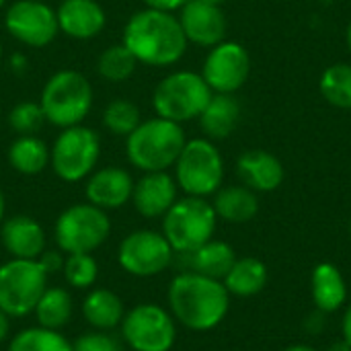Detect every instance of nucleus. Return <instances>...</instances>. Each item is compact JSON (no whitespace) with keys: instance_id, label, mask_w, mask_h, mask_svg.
Wrapping results in <instances>:
<instances>
[{"instance_id":"1","label":"nucleus","mask_w":351,"mask_h":351,"mask_svg":"<svg viewBox=\"0 0 351 351\" xmlns=\"http://www.w3.org/2000/svg\"><path fill=\"white\" fill-rule=\"evenodd\" d=\"M121 43L134 53L138 64L154 68L177 64L189 45L179 16L156 8L134 12L123 27Z\"/></svg>"},{"instance_id":"2","label":"nucleus","mask_w":351,"mask_h":351,"mask_svg":"<svg viewBox=\"0 0 351 351\" xmlns=\"http://www.w3.org/2000/svg\"><path fill=\"white\" fill-rule=\"evenodd\" d=\"M167 298L173 319L197 333L216 329L230 308V294L224 284L195 271L175 276Z\"/></svg>"},{"instance_id":"3","label":"nucleus","mask_w":351,"mask_h":351,"mask_svg":"<svg viewBox=\"0 0 351 351\" xmlns=\"http://www.w3.org/2000/svg\"><path fill=\"white\" fill-rule=\"evenodd\" d=\"M187 138L181 123L165 117H150L125 138V156L142 173L169 171L175 167Z\"/></svg>"},{"instance_id":"4","label":"nucleus","mask_w":351,"mask_h":351,"mask_svg":"<svg viewBox=\"0 0 351 351\" xmlns=\"http://www.w3.org/2000/svg\"><path fill=\"white\" fill-rule=\"evenodd\" d=\"M39 105L51 125H80L93 109V86L78 70H58L45 80Z\"/></svg>"},{"instance_id":"5","label":"nucleus","mask_w":351,"mask_h":351,"mask_svg":"<svg viewBox=\"0 0 351 351\" xmlns=\"http://www.w3.org/2000/svg\"><path fill=\"white\" fill-rule=\"evenodd\" d=\"M218 216L206 197L185 195L162 216V234L175 253L187 255L214 239Z\"/></svg>"},{"instance_id":"6","label":"nucleus","mask_w":351,"mask_h":351,"mask_svg":"<svg viewBox=\"0 0 351 351\" xmlns=\"http://www.w3.org/2000/svg\"><path fill=\"white\" fill-rule=\"evenodd\" d=\"M212 95L214 93L202 74L191 70H177L156 84L152 93V107L158 117L185 123L202 115Z\"/></svg>"},{"instance_id":"7","label":"nucleus","mask_w":351,"mask_h":351,"mask_svg":"<svg viewBox=\"0 0 351 351\" xmlns=\"http://www.w3.org/2000/svg\"><path fill=\"white\" fill-rule=\"evenodd\" d=\"M175 181L185 195H214L224 181V158L216 144L208 138L187 140L175 162Z\"/></svg>"},{"instance_id":"8","label":"nucleus","mask_w":351,"mask_h":351,"mask_svg":"<svg viewBox=\"0 0 351 351\" xmlns=\"http://www.w3.org/2000/svg\"><path fill=\"white\" fill-rule=\"evenodd\" d=\"M111 234V220L105 210L93 204H74L66 208L53 226V239L62 253H95Z\"/></svg>"},{"instance_id":"9","label":"nucleus","mask_w":351,"mask_h":351,"mask_svg":"<svg viewBox=\"0 0 351 351\" xmlns=\"http://www.w3.org/2000/svg\"><path fill=\"white\" fill-rule=\"evenodd\" d=\"M101 138L93 128L72 125L58 134L49 148V165L66 183H78L86 179L99 162Z\"/></svg>"},{"instance_id":"10","label":"nucleus","mask_w":351,"mask_h":351,"mask_svg":"<svg viewBox=\"0 0 351 351\" xmlns=\"http://www.w3.org/2000/svg\"><path fill=\"white\" fill-rule=\"evenodd\" d=\"M47 271L37 259H8L0 265V311L10 319L35 311L47 288Z\"/></svg>"},{"instance_id":"11","label":"nucleus","mask_w":351,"mask_h":351,"mask_svg":"<svg viewBox=\"0 0 351 351\" xmlns=\"http://www.w3.org/2000/svg\"><path fill=\"white\" fill-rule=\"evenodd\" d=\"M121 339L134 351H171L177 341V321L154 302L136 304L123 315Z\"/></svg>"},{"instance_id":"12","label":"nucleus","mask_w":351,"mask_h":351,"mask_svg":"<svg viewBox=\"0 0 351 351\" xmlns=\"http://www.w3.org/2000/svg\"><path fill=\"white\" fill-rule=\"evenodd\" d=\"M175 251L156 230H134L119 243L117 261L123 271L136 278H154L173 263Z\"/></svg>"},{"instance_id":"13","label":"nucleus","mask_w":351,"mask_h":351,"mask_svg":"<svg viewBox=\"0 0 351 351\" xmlns=\"http://www.w3.org/2000/svg\"><path fill=\"white\" fill-rule=\"evenodd\" d=\"M4 27L12 39L27 47H45L60 33L56 8H51L45 0L12 2L6 8Z\"/></svg>"},{"instance_id":"14","label":"nucleus","mask_w":351,"mask_h":351,"mask_svg":"<svg viewBox=\"0 0 351 351\" xmlns=\"http://www.w3.org/2000/svg\"><path fill=\"white\" fill-rule=\"evenodd\" d=\"M199 74L212 93L234 95L251 74V56L241 43L224 39L210 47Z\"/></svg>"},{"instance_id":"15","label":"nucleus","mask_w":351,"mask_h":351,"mask_svg":"<svg viewBox=\"0 0 351 351\" xmlns=\"http://www.w3.org/2000/svg\"><path fill=\"white\" fill-rule=\"evenodd\" d=\"M181 29L187 43L199 47H214L226 37V16L220 6L202 0H187L179 12Z\"/></svg>"},{"instance_id":"16","label":"nucleus","mask_w":351,"mask_h":351,"mask_svg":"<svg viewBox=\"0 0 351 351\" xmlns=\"http://www.w3.org/2000/svg\"><path fill=\"white\" fill-rule=\"evenodd\" d=\"M134 179L121 167H103L95 169L86 177V202L101 210H119L132 202Z\"/></svg>"},{"instance_id":"17","label":"nucleus","mask_w":351,"mask_h":351,"mask_svg":"<svg viewBox=\"0 0 351 351\" xmlns=\"http://www.w3.org/2000/svg\"><path fill=\"white\" fill-rule=\"evenodd\" d=\"M179 185L167 171L144 173L134 183L132 204L136 212L144 218H162L171 206L179 199Z\"/></svg>"},{"instance_id":"18","label":"nucleus","mask_w":351,"mask_h":351,"mask_svg":"<svg viewBox=\"0 0 351 351\" xmlns=\"http://www.w3.org/2000/svg\"><path fill=\"white\" fill-rule=\"evenodd\" d=\"M56 16L60 31L78 41L97 37L107 25L105 8L97 0H62Z\"/></svg>"},{"instance_id":"19","label":"nucleus","mask_w":351,"mask_h":351,"mask_svg":"<svg viewBox=\"0 0 351 351\" xmlns=\"http://www.w3.org/2000/svg\"><path fill=\"white\" fill-rule=\"evenodd\" d=\"M237 175L255 193H269L284 183L286 171L276 154L255 148L237 158Z\"/></svg>"},{"instance_id":"20","label":"nucleus","mask_w":351,"mask_h":351,"mask_svg":"<svg viewBox=\"0 0 351 351\" xmlns=\"http://www.w3.org/2000/svg\"><path fill=\"white\" fill-rule=\"evenodd\" d=\"M0 243L12 259H39L45 251V230L35 218L19 214L0 224Z\"/></svg>"},{"instance_id":"21","label":"nucleus","mask_w":351,"mask_h":351,"mask_svg":"<svg viewBox=\"0 0 351 351\" xmlns=\"http://www.w3.org/2000/svg\"><path fill=\"white\" fill-rule=\"evenodd\" d=\"M197 119L208 140H224L241 121V103L234 99V95L214 93Z\"/></svg>"},{"instance_id":"22","label":"nucleus","mask_w":351,"mask_h":351,"mask_svg":"<svg viewBox=\"0 0 351 351\" xmlns=\"http://www.w3.org/2000/svg\"><path fill=\"white\" fill-rule=\"evenodd\" d=\"M311 290H313V302L317 311L329 315L337 313L346 300H348V284L333 263H319L311 278Z\"/></svg>"},{"instance_id":"23","label":"nucleus","mask_w":351,"mask_h":351,"mask_svg":"<svg viewBox=\"0 0 351 351\" xmlns=\"http://www.w3.org/2000/svg\"><path fill=\"white\" fill-rule=\"evenodd\" d=\"M212 206L218 218L230 224H245L257 216L259 197L247 185H228V187H220L214 193Z\"/></svg>"},{"instance_id":"24","label":"nucleus","mask_w":351,"mask_h":351,"mask_svg":"<svg viewBox=\"0 0 351 351\" xmlns=\"http://www.w3.org/2000/svg\"><path fill=\"white\" fill-rule=\"evenodd\" d=\"M121 298L107 288H90L82 300V317L95 331H111L123 321Z\"/></svg>"},{"instance_id":"25","label":"nucleus","mask_w":351,"mask_h":351,"mask_svg":"<svg viewBox=\"0 0 351 351\" xmlns=\"http://www.w3.org/2000/svg\"><path fill=\"white\" fill-rule=\"evenodd\" d=\"M185 257L189 263V271H195V274H202L206 278L220 280V282L226 278V274L237 261L234 249L228 243L214 241V239L202 245L199 249L187 253Z\"/></svg>"},{"instance_id":"26","label":"nucleus","mask_w":351,"mask_h":351,"mask_svg":"<svg viewBox=\"0 0 351 351\" xmlns=\"http://www.w3.org/2000/svg\"><path fill=\"white\" fill-rule=\"evenodd\" d=\"M267 278H269V274H267V267L263 261H259L255 257H237L234 265L230 267V271L226 274L222 284L230 296L249 298V296L259 294L265 288Z\"/></svg>"},{"instance_id":"27","label":"nucleus","mask_w":351,"mask_h":351,"mask_svg":"<svg viewBox=\"0 0 351 351\" xmlns=\"http://www.w3.org/2000/svg\"><path fill=\"white\" fill-rule=\"evenodd\" d=\"M8 165L21 175H39L49 167V146L37 136H16L8 146Z\"/></svg>"},{"instance_id":"28","label":"nucleus","mask_w":351,"mask_h":351,"mask_svg":"<svg viewBox=\"0 0 351 351\" xmlns=\"http://www.w3.org/2000/svg\"><path fill=\"white\" fill-rule=\"evenodd\" d=\"M72 311H74V304H72L70 292L66 288H56V286L49 288L47 286L33 311V315H35L39 327L60 331L62 327H66L70 323Z\"/></svg>"},{"instance_id":"29","label":"nucleus","mask_w":351,"mask_h":351,"mask_svg":"<svg viewBox=\"0 0 351 351\" xmlns=\"http://www.w3.org/2000/svg\"><path fill=\"white\" fill-rule=\"evenodd\" d=\"M319 88L329 105L337 109H351V64L339 62L325 68Z\"/></svg>"},{"instance_id":"30","label":"nucleus","mask_w":351,"mask_h":351,"mask_svg":"<svg viewBox=\"0 0 351 351\" xmlns=\"http://www.w3.org/2000/svg\"><path fill=\"white\" fill-rule=\"evenodd\" d=\"M136 68H138V60L123 43L105 47L97 58V72L107 82H123L132 78Z\"/></svg>"},{"instance_id":"31","label":"nucleus","mask_w":351,"mask_h":351,"mask_svg":"<svg viewBox=\"0 0 351 351\" xmlns=\"http://www.w3.org/2000/svg\"><path fill=\"white\" fill-rule=\"evenodd\" d=\"M6 351H72V343L60 331L37 325L19 331Z\"/></svg>"},{"instance_id":"32","label":"nucleus","mask_w":351,"mask_h":351,"mask_svg":"<svg viewBox=\"0 0 351 351\" xmlns=\"http://www.w3.org/2000/svg\"><path fill=\"white\" fill-rule=\"evenodd\" d=\"M140 109L128 99H113L103 111V125L109 134L128 138L140 125Z\"/></svg>"},{"instance_id":"33","label":"nucleus","mask_w":351,"mask_h":351,"mask_svg":"<svg viewBox=\"0 0 351 351\" xmlns=\"http://www.w3.org/2000/svg\"><path fill=\"white\" fill-rule=\"evenodd\" d=\"M64 278L70 288L90 290L99 280V263L93 253H74L64 261Z\"/></svg>"},{"instance_id":"34","label":"nucleus","mask_w":351,"mask_h":351,"mask_svg":"<svg viewBox=\"0 0 351 351\" xmlns=\"http://www.w3.org/2000/svg\"><path fill=\"white\" fill-rule=\"evenodd\" d=\"M43 123H45V113L39 101L16 103L8 113V125L12 132H16V136H33L43 128Z\"/></svg>"},{"instance_id":"35","label":"nucleus","mask_w":351,"mask_h":351,"mask_svg":"<svg viewBox=\"0 0 351 351\" xmlns=\"http://www.w3.org/2000/svg\"><path fill=\"white\" fill-rule=\"evenodd\" d=\"M72 351H123V348L109 331H90L72 343Z\"/></svg>"},{"instance_id":"36","label":"nucleus","mask_w":351,"mask_h":351,"mask_svg":"<svg viewBox=\"0 0 351 351\" xmlns=\"http://www.w3.org/2000/svg\"><path fill=\"white\" fill-rule=\"evenodd\" d=\"M39 263H41V267L47 271V276H51V274H58V271H62L64 269V261H66V257L62 255V251H43L41 255H39V259H37Z\"/></svg>"},{"instance_id":"37","label":"nucleus","mask_w":351,"mask_h":351,"mask_svg":"<svg viewBox=\"0 0 351 351\" xmlns=\"http://www.w3.org/2000/svg\"><path fill=\"white\" fill-rule=\"evenodd\" d=\"M146 4V8H156V10H167V12H175L181 10V6L187 0H142Z\"/></svg>"},{"instance_id":"38","label":"nucleus","mask_w":351,"mask_h":351,"mask_svg":"<svg viewBox=\"0 0 351 351\" xmlns=\"http://www.w3.org/2000/svg\"><path fill=\"white\" fill-rule=\"evenodd\" d=\"M8 333H10V317L4 311H0V343L8 339Z\"/></svg>"},{"instance_id":"39","label":"nucleus","mask_w":351,"mask_h":351,"mask_svg":"<svg viewBox=\"0 0 351 351\" xmlns=\"http://www.w3.org/2000/svg\"><path fill=\"white\" fill-rule=\"evenodd\" d=\"M341 333H343V339L351 346V304L346 308V315L341 321Z\"/></svg>"},{"instance_id":"40","label":"nucleus","mask_w":351,"mask_h":351,"mask_svg":"<svg viewBox=\"0 0 351 351\" xmlns=\"http://www.w3.org/2000/svg\"><path fill=\"white\" fill-rule=\"evenodd\" d=\"M10 66H12V70H25V58L21 56V53H16V56H12V60H10Z\"/></svg>"},{"instance_id":"41","label":"nucleus","mask_w":351,"mask_h":351,"mask_svg":"<svg viewBox=\"0 0 351 351\" xmlns=\"http://www.w3.org/2000/svg\"><path fill=\"white\" fill-rule=\"evenodd\" d=\"M327 351H351V346L346 341V339H341V341L331 343V348H329Z\"/></svg>"},{"instance_id":"42","label":"nucleus","mask_w":351,"mask_h":351,"mask_svg":"<svg viewBox=\"0 0 351 351\" xmlns=\"http://www.w3.org/2000/svg\"><path fill=\"white\" fill-rule=\"evenodd\" d=\"M282 351H317L315 348H311V346H306V343H296V346H290V348H286V350Z\"/></svg>"},{"instance_id":"43","label":"nucleus","mask_w":351,"mask_h":351,"mask_svg":"<svg viewBox=\"0 0 351 351\" xmlns=\"http://www.w3.org/2000/svg\"><path fill=\"white\" fill-rule=\"evenodd\" d=\"M4 212H6V202H4V193L0 189V224L4 222Z\"/></svg>"},{"instance_id":"44","label":"nucleus","mask_w":351,"mask_h":351,"mask_svg":"<svg viewBox=\"0 0 351 351\" xmlns=\"http://www.w3.org/2000/svg\"><path fill=\"white\" fill-rule=\"evenodd\" d=\"M346 41H348V47H350L351 51V21L350 25H348V31H346Z\"/></svg>"},{"instance_id":"45","label":"nucleus","mask_w":351,"mask_h":351,"mask_svg":"<svg viewBox=\"0 0 351 351\" xmlns=\"http://www.w3.org/2000/svg\"><path fill=\"white\" fill-rule=\"evenodd\" d=\"M202 2H208V4H216V6H220L224 0H202Z\"/></svg>"},{"instance_id":"46","label":"nucleus","mask_w":351,"mask_h":351,"mask_svg":"<svg viewBox=\"0 0 351 351\" xmlns=\"http://www.w3.org/2000/svg\"><path fill=\"white\" fill-rule=\"evenodd\" d=\"M2 56H4V47H2V41H0V62H2Z\"/></svg>"},{"instance_id":"47","label":"nucleus","mask_w":351,"mask_h":351,"mask_svg":"<svg viewBox=\"0 0 351 351\" xmlns=\"http://www.w3.org/2000/svg\"><path fill=\"white\" fill-rule=\"evenodd\" d=\"M4 2H6V0H0V8H2V6H4Z\"/></svg>"},{"instance_id":"48","label":"nucleus","mask_w":351,"mask_h":351,"mask_svg":"<svg viewBox=\"0 0 351 351\" xmlns=\"http://www.w3.org/2000/svg\"><path fill=\"white\" fill-rule=\"evenodd\" d=\"M350 237H351V224H350Z\"/></svg>"}]
</instances>
